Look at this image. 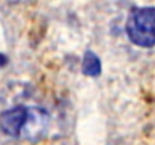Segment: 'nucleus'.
<instances>
[{"mask_svg": "<svg viewBox=\"0 0 155 145\" xmlns=\"http://www.w3.org/2000/svg\"><path fill=\"white\" fill-rule=\"evenodd\" d=\"M130 41L139 47L155 46V8L134 9L125 26Z\"/></svg>", "mask_w": 155, "mask_h": 145, "instance_id": "f257e3e1", "label": "nucleus"}, {"mask_svg": "<svg viewBox=\"0 0 155 145\" xmlns=\"http://www.w3.org/2000/svg\"><path fill=\"white\" fill-rule=\"evenodd\" d=\"M30 109L24 106H15L0 113V130L12 138H17L23 133L27 119H29Z\"/></svg>", "mask_w": 155, "mask_h": 145, "instance_id": "f03ea898", "label": "nucleus"}, {"mask_svg": "<svg viewBox=\"0 0 155 145\" xmlns=\"http://www.w3.org/2000/svg\"><path fill=\"white\" fill-rule=\"evenodd\" d=\"M81 71L84 76L89 77H97L101 74V59L97 56L95 51L87 50L83 56V62H81Z\"/></svg>", "mask_w": 155, "mask_h": 145, "instance_id": "7ed1b4c3", "label": "nucleus"}, {"mask_svg": "<svg viewBox=\"0 0 155 145\" xmlns=\"http://www.w3.org/2000/svg\"><path fill=\"white\" fill-rule=\"evenodd\" d=\"M6 64H8V56H5V54H2V53H0V68H2V67H5Z\"/></svg>", "mask_w": 155, "mask_h": 145, "instance_id": "20e7f679", "label": "nucleus"}]
</instances>
